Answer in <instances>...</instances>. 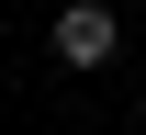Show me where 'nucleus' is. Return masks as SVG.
Instances as JSON below:
<instances>
[{"label":"nucleus","mask_w":146,"mask_h":135,"mask_svg":"<svg viewBox=\"0 0 146 135\" xmlns=\"http://www.w3.org/2000/svg\"><path fill=\"white\" fill-rule=\"evenodd\" d=\"M56 68H112V45H124V11L112 0H56Z\"/></svg>","instance_id":"f257e3e1"}]
</instances>
